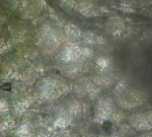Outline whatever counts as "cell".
Listing matches in <instances>:
<instances>
[{"mask_svg":"<svg viewBox=\"0 0 152 137\" xmlns=\"http://www.w3.org/2000/svg\"><path fill=\"white\" fill-rule=\"evenodd\" d=\"M94 117L97 122L119 121L121 119V110H117L111 99H102L95 106Z\"/></svg>","mask_w":152,"mask_h":137,"instance_id":"1","label":"cell"},{"mask_svg":"<svg viewBox=\"0 0 152 137\" xmlns=\"http://www.w3.org/2000/svg\"><path fill=\"white\" fill-rule=\"evenodd\" d=\"M14 126H15V121H14V119L12 117H3L0 120V133L8 132L10 129L14 128Z\"/></svg>","mask_w":152,"mask_h":137,"instance_id":"4","label":"cell"},{"mask_svg":"<svg viewBox=\"0 0 152 137\" xmlns=\"http://www.w3.org/2000/svg\"><path fill=\"white\" fill-rule=\"evenodd\" d=\"M16 137H31V128H29L28 125L26 124H23L21 126L18 127L15 129V132H14Z\"/></svg>","mask_w":152,"mask_h":137,"instance_id":"5","label":"cell"},{"mask_svg":"<svg viewBox=\"0 0 152 137\" xmlns=\"http://www.w3.org/2000/svg\"><path fill=\"white\" fill-rule=\"evenodd\" d=\"M31 100L29 97H26V99H23L21 101L18 102L14 106V114L16 116H21L26 110L28 109L29 106H31Z\"/></svg>","mask_w":152,"mask_h":137,"instance_id":"3","label":"cell"},{"mask_svg":"<svg viewBox=\"0 0 152 137\" xmlns=\"http://www.w3.org/2000/svg\"><path fill=\"white\" fill-rule=\"evenodd\" d=\"M129 125L135 131L149 132L152 130V111H138L129 117Z\"/></svg>","mask_w":152,"mask_h":137,"instance_id":"2","label":"cell"},{"mask_svg":"<svg viewBox=\"0 0 152 137\" xmlns=\"http://www.w3.org/2000/svg\"><path fill=\"white\" fill-rule=\"evenodd\" d=\"M138 137H152V133H150V132H144L142 135H140V136H138Z\"/></svg>","mask_w":152,"mask_h":137,"instance_id":"6","label":"cell"}]
</instances>
